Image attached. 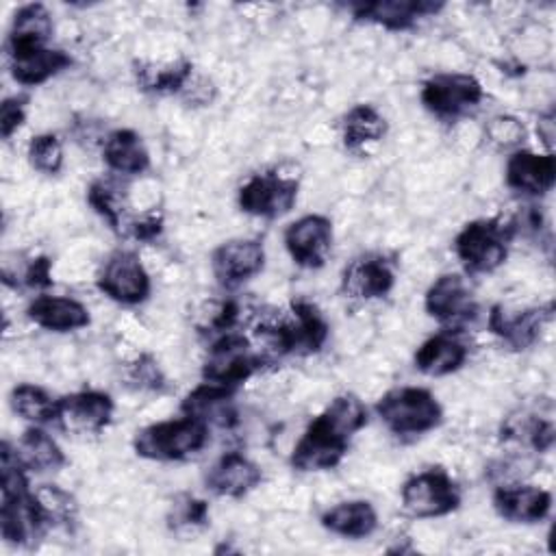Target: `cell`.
<instances>
[{"instance_id":"obj_26","label":"cell","mask_w":556,"mask_h":556,"mask_svg":"<svg viewBox=\"0 0 556 556\" xmlns=\"http://www.w3.org/2000/svg\"><path fill=\"white\" fill-rule=\"evenodd\" d=\"M104 163L117 172V174H141L150 165V154L143 146V139L130 130V128H119L113 130L102 148Z\"/></svg>"},{"instance_id":"obj_33","label":"cell","mask_w":556,"mask_h":556,"mask_svg":"<svg viewBox=\"0 0 556 556\" xmlns=\"http://www.w3.org/2000/svg\"><path fill=\"white\" fill-rule=\"evenodd\" d=\"M87 202L93 206V211L111 226V228H119L122 224V198L117 193V189L111 182L104 180H96L91 182L89 191H87Z\"/></svg>"},{"instance_id":"obj_2","label":"cell","mask_w":556,"mask_h":556,"mask_svg":"<svg viewBox=\"0 0 556 556\" xmlns=\"http://www.w3.org/2000/svg\"><path fill=\"white\" fill-rule=\"evenodd\" d=\"M291 319L265 321L256 328V339L265 354H311L328 339V324L319 308L306 300H293Z\"/></svg>"},{"instance_id":"obj_17","label":"cell","mask_w":556,"mask_h":556,"mask_svg":"<svg viewBox=\"0 0 556 556\" xmlns=\"http://www.w3.org/2000/svg\"><path fill=\"white\" fill-rule=\"evenodd\" d=\"M263 480V471L256 463L239 452H228L217 458L204 476L206 489L224 497H243Z\"/></svg>"},{"instance_id":"obj_12","label":"cell","mask_w":556,"mask_h":556,"mask_svg":"<svg viewBox=\"0 0 556 556\" xmlns=\"http://www.w3.org/2000/svg\"><path fill=\"white\" fill-rule=\"evenodd\" d=\"M113 415V400L102 391H80L59 397L56 424L72 434H98Z\"/></svg>"},{"instance_id":"obj_29","label":"cell","mask_w":556,"mask_h":556,"mask_svg":"<svg viewBox=\"0 0 556 556\" xmlns=\"http://www.w3.org/2000/svg\"><path fill=\"white\" fill-rule=\"evenodd\" d=\"M384 132V117L369 104H356L343 117V143L348 150H361L369 143H378Z\"/></svg>"},{"instance_id":"obj_23","label":"cell","mask_w":556,"mask_h":556,"mask_svg":"<svg viewBox=\"0 0 556 556\" xmlns=\"http://www.w3.org/2000/svg\"><path fill=\"white\" fill-rule=\"evenodd\" d=\"M393 282H395L393 269L389 267L387 261L378 256L356 258L343 271V291L350 298H361V300L382 298L391 291Z\"/></svg>"},{"instance_id":"obj_28","label":"cell","mask_w":556,"mask_h":556,"mask_svg":"<svg viewBox=\"0 0 556 556\" xmlns=\"http://www.w3.org/2000/svg\"><path fill=\"white\" fill-rule=\"evenodd\" d=\"M52 30L54 24L43 4H24L13 15L9 46H46V41L52 37Z\"/></svg>"},{"instance_id":"obj_21","label":"cell","mask_w":556,"mask_h":556,"mask_svg":"<svg viewBox=\"0 0 556 556\" xmlns=\"http://www.w3.org/2000/svg\"><path fill=\"white\" fill-rule=\"evenodd\" d=\"M441 7V2L428 0H374L352 4L350 9L356 20H367L389 30H402L413 26L419 17L437 13Z\"/></svg>"},{"instance_id":"obj_13","label":"cell","mask_w":556,"mask_h":556,"mask_svg":"<svg viewBox=\"0 0 556 556\" xmlns=\"http://www.w3.org/2000/svg\"><path fill=\"white\" fill-rule=\"evenodd\" d=\"M426 311L441 324H465L476 317V300L467 280L458 274L439 276L426 291Z\"/></svg>"},{"instance_id":"obj_20","label":"cell","mask_w":556,"mask_h":556,"mask_svg":"<svg viewBox=\"0 0 556 556\" xmlns=\"http://www.w3.org/2000/svg\"><path fill=\"white\" fill-rule=\"evenodd\" d=\"M72 63L63 50L48 46H9L11 76L22 85H41Z\"/></svg>"},{"instance_id":"obj_6","label":"cell","mask_w":556,"mask_h":556,"mask_svg":"<svg viewBox=\"0 0 556 556\" xmlns=\"http://www.w3.org/2000/svg\"><path fill=\"white\" fill-rule=\"evenodd\" d=\"M265 358L250 345V341L237 332H224L211 348L208 358L202 367L204 382L228 387L235 391L243 380H248Z\"/></svg>"},{"instance_id":"obj_30","label":"cell","mask_w":556,"mask_h":556,"mask_svg":"<svg viewBox=\"0 0 556 556\" xmlns=\"http://www.w3.org/2000/svg\"><path fill=\"white\" fill-rule=\"evenodd\" d=\"M135 76H137V83L143 91H150V93H174V91H180L187 80L191 78V63L180 59V61H174V63H161V65H154V63H137L135 65Z\"/></svg>"},{"instance_id":"obj_4","label":"cell","mask_w":556,"mask_h":556,"mask_svg":"<svg viewBox=\"0 0 556 556\" xmlns=\"http://www.w3.org/2000/svg\"><path fill=\"white\" fill-rule=\"evenodd\" d=\"M208 441V428L185 415L180 419H167L152 424L137 432L132 445L135 452L150 460H182L200 452Z\"/></svg>"},{"instance_id":"obj_18","label":"cell","mask_w":556,"mask_h":556,"mask_svg":"<svg viewBox=\"0 0 556 556\" xmlns=\"http://www.w3.org/2000/svg\"><path fill=\"white\" fill-rule=\"evenodd\" d=\"M182 413L202 421L206 428H232L237 424V404L232 400V389L202 382L195 387L180 404Z\"/></svg>"},{"instance_id":"obj_32","label":"cell","mask_w":556,"mask_h":556,"mask_svg":"<svg viewBox=\"0 0 556 556\" xmlns=\"http://www.w3.org/2000/svg\"><path fill=\"white\" fill-rule=\"evenodd\" d=\"M28 161L41 174H56L63 165V148L56 135L43 132L30 139Z\"/></svg>"},{"instance_id":"obj_31","label":"cell","mask_w":556,"mask_h":556,"mask_svg":"<svg viewBox=\"0 0 556 556\" xmlns=\"http://www.w3.org/2000/svg\"><path fill=\"white\" fill-rule=\"evenodd\" d=\"M11 408L35 424H48L56 419V406L59 400H54L46 389L37 387V384H17L13 387L11 395H9Z\"/></svg>"},{"instance_id":"obj_39","label":"cell","mask_w":556,"mask_h":556,"mask_svg":"<svg viewBox=\"0 0 556 556\" xmlns=\"http://www.w3.org/2000/svg\"><path fill=\"white\" fill-rule=\"evenodd\" d=\"M50 267H52V261H50L48 256L33 258V261L26 265L24 274H22L24 285H28V287H50V285H52Z\"/></svg>"},{"instance_id":"obj_14","label":"cell","mask_w":556,"mask_h":556,"mask_svg":"<svg viewBox=\"0 0 556 556\" xmlns=\"http://www.w3.org/2000/svg\"><path fill=\"white\" fill-rule=\"evenodd\" d=\"M265 265V250L258 239H232L211 254V267L219 285L237 287L256 276Z\"/></svg>"},{"instance_id":"obj_37","label":"cell","mask_w":556,"mask_h":556,"mask_svg":"<svg viewBox=\"0 0 556 556\" xmlns=\"http://www.w3.org/2000/svg\"><path fill=\"white\" fill-rule=\"evenodd\" d=\"M489 135L500 146H515L523 139V126L515 117H495L491 119Z\"/></svg>"},{"instance_id":"obj_35","label":"cell","mask_w":556,"mask_h":556,"mask_svg":"<svg viewBox=\"0 0 556 556\" xmlns=\"http://www.w3.org/2000/svg\"><path fill=\"white\" fill-rule=\"evenodd\" d=\"M130 382H135L137 389H161L163 387V374L152 356H139L137 363L130 365Z\"/></svg>"},{"instance_id":"obj_8","label":"cell","mask_w":556,"mask_h":556,"mask_svg":"<svg viewBox=\"0 0 556 556\" xmlns=\"http://www.w3.org/2000/svg\"><path fill=\"white\" fill-rule=\"evenodd\" d=\"M482 85L471 74H437L421 87V104L441 119H456L482 100Z\"/></svg>"},{"instance_id":"obj_22","label":"cell","mask_w":556,"mask_h":556,"mask_svg":"<svg viewBox=\"0 0 556 556\" xmlns=\"http://www.w3.org/2000/svg\"><path fill=\"white\" fill-rule=\"evenodd\" d=\"M26 313L28 319L35 321L39 328L54 332L78 330L89 326L91 321L89 311L78 300L63 295H39L28 304Z\"/></svg>"},{"instance_id":"obj_19","label":"cell","mask_w":556,"mask_h":556,"mask_svg":"<svg viewBox=\"0 0 556 556\" xmlns=\"http://www.w3.org/2000/svg\"><path fill=\"white\" fill-rule=\"evenodd\" d=\"M493 508L508 521L534 523L547 517L552 508V495L549 491L534 484H508L495 489Z\"/></svg>"},{"instance_id":"obj_5","label":"cell","mask_w":556,"mask_h":556,"mask_svg":"<svg viewBox=\"0 0 556 556\" xmlns=\"http://www.w3.org/2000/svg\"><path fill=\"white\" fill-rule=\"evenodd\" d=\"M515 226L500 219L469 222L454 239V252L471 274L497 269L508 256V241Z\"/></svg>"},{"instance_id":"obj_7","label":"cell","mask_w":556,"mask_h":556,"mask_svg":"<svg viewBox=\"0 0 556 556\" xmlns=\"http://www.w3.org/2000/svg\"><path fill=\"white\" fill-rule=\"evenodd\" d=\"M460 491L443 469H426L408 478L402 486V508L417 519L441 517L456 510Z\"/></svg>"},{"instance_id":"obj_27","label":"cell","mask_w":556,"mask_h":556,"mask_svg":"<svg viewBox=\"0 0 556 556\" xmlns=\"http://www.w3.org/2000/svg\"><path fill=\"white\" fill-rule=\"evenodd\" d=\"M22 465L30 471H56L65 465V456L61 452V447L56 445V441L41 428H28L17 447H15Z\"/></svg>"},{"instance_id":"obj_10","label":"cell","mask_w":556,"mask_h":556,"mask_svg":"<svg viewBox=\"0 0 556 556\" xmlns=\"http://www.w3.org/2000/svg\"><path fill=\"white\" fill-rule=\"evenodd\" d=\"M298 198V180L280 174H256L239 189L241 211L256 217H280Z\"/></svg>"},{"instance_id":"obj_15","label":"cell","mask_w":556,"mask_h":556,"mask_svg":"<svg viewBox=\"0 0 556 556\" xmlns=\"http://www.w3.org/2000/svg\"><path fill=\"white\" fill-rule=\"evenodd\" d=\"M552 319V304L547 306H534L523 311H510L502 304L493 306L489 313V330L500 337L506 345L515 350H523L532 345L543 326Z\"/></svg>"},{"instance_id":"obj_3","label":"cell","mask_w":556,"mask_h":556,"mask_svg":"<svg viewBox=\"0 0 556 556\" xmlns=\"http://www.w3.org/2000/svg\"><path fill=\"white\" fill-rule=\"evenodd\" d=\"M376 413L397 437L424 434L443 419L441 404L421 387H400L384 393L376 404Z\"/></svg>"},{"instance_id":"obj_36","label":"cell","mask_w":556,"mask_h":556,"mask_svg":"<svg viewBox=\"0 0 556 556\" xmlns=\"http://www.w3.org/2000/svg\"><path fill=\"white\" fill-rule=\"evenodd\" d=\"M26 117V98L13 96L7 98L0 106V132L4 139H9L24 122Z\"/></svg>"},{"instance_id":"obj_24","label":"cell","mask_w":556,"mask_h":556,"mask_svg":"<svg viewBox=\"0 0 556 556\" xmlns=\"http://www.w3.org/2000/svg\"><path fill=\"white\" fill-rule=\"evenodd\" d=\"M467 361V348L452 334H434L421 343L415 354V367L426 376H447L463 367Z\"/></svg>"},{"instance_id":"obj_16","label":"cell","mask_w":556,"mask_h":556,"mask_svg":"<svg viewBox=\"0 0 556 556\" xmlns=\"http://www.w3.org/2000/svg\"><path fill=\"white\" fill-rule=\"evenodd\" d=\"M556 159L552 152L534 154L517 150L506 161V185L526 195H543L554 187Z\"/></svg>"},{"instance_id":"obj_38","label":"cell","mask_w":556,"mask_h":556,"mask_svg":"<svg viewBox=\"0 0 556 556\" xmlns=\"http://www.w3.org/2000/svg\"><path fill=\"white\" fill-rule=\"evenodd\" d=\"M128 232L139 239V241H152L154 237L161 235L163 230V215L161 213H148L135 222H130L128 226Z\"/></svg>"},{"instance_id":"obj_9","label":"cell","mask_w":556,"mask_h":556,"mask_svg":"<svg viewBox=\"0 0 556 556\" xmlns=\"http://www.w3.org/2000/svg\"><path fill=\"white\" fill-rule=\"evenodd\" d=\"M98 287L115 302L139 304L150 295V276L135 252L117 250L106 258Z\"/></svg>"},{"instance_id":"obj_25","label":"cell","mask_w":556,"mask_h":556,"mask_svg":"<svg viewBox=\"0 0 556 556\" xmlns=\"http://www.w3.org/2000/svg\"><path fill=\"white\" fill-rule=\"evenodd\" d=\"M321 526L339 536L363 539L376 530L378 515L367 500H350L328 508L321 515Z\"/></svg>"},{"instance_id":"obj_11","label":"cell","mask_w":556,"mask_h":556,"mask_svg":"<svg viewBox=\"0 0 556 556\" xmlns=\"http://www.w3.org/2000/svg\"><path fill=\"white\" fill-rule=\"evenodd\" d=\"M285 245L300 267L317 269L332 250V224L324 215H304L285 230Z\"/></svg>"},{"instance_id":"obj_34","label":"cell","mask_w":556,"mask_h":556,"mask_svg":"<svg viewBox=\"0 0 556 556\" xmlns=\"http://www.w3.org/2000/svg\"><path fill=\"white\" fill-rule=\"evenodd\" d=\"M169 526L174 530H193L208 523V504L193 495H180L169 510Z\"/></svg>"},{"instance_id":"obj_1","label":"cell","mask_w":556,"mask_h":556,"mask_svg":"<svg viewBox=\"0 0 556 556\" xmlns=\"http://www.w3.org/2000/svg\"><path fill=\"white\" fill-rule=\"evenodd\" d=\"M367 424V408L352 395L334 397L317 415L291 452V465L300 471L332 469L348 452L350 439Z\"/></svg>"}]
</instances>
